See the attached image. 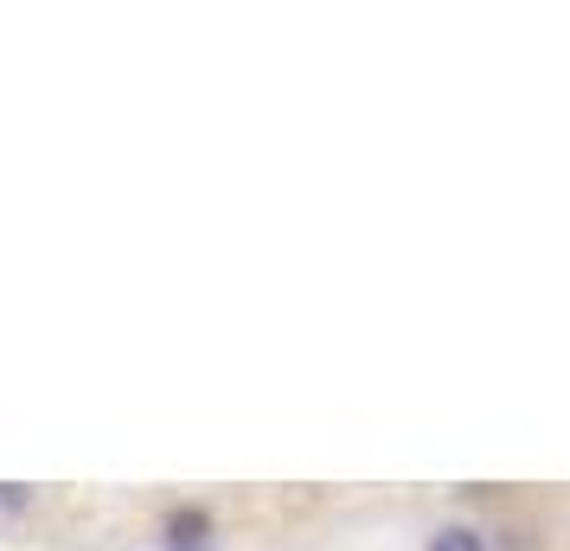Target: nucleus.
Returning <instances> with one entry per match:
<instances>
[{"instance_id": "1", "label": "nucleus", "mask_w": 570, "mask_h": 551, "mask_svg": "<svg viewBox=\"0 0 570 551\" xmlns=\"http://www.w3.org/2000/svg\"><path fill=\"white\" fill-rule=\"evenodd\" d=\"M199 539H212V513L180 506V513L167 520V545H174V551H199Z\"/></svg>"}, {"instance_id": "2", "label": "nucleus", "mask_w": 570, "mask_h": 551, "mask_svg": "<svg viewBox=\"0 0 570 551\" xmlns=\"http://www.w3.org/2000/svg\"><path fill=\"white\" fill-rule=\"evenodd\" d=\"M423 551H488V539H481L474 525H442V532H430Z\"/></svg>"}, {"instance_id": "3", "label": "nucleus", "mask_w": 570, "mask_h": 551, "mask_svg": "<svg viewBox=\"0 0 570 551\" xmlns=\"http://www.w3.org/2000/svg\"><path fill=\"white\" fill-rule=\"evenodd\" d=\"M0 506H7V513H20V506H27V488H0Z\"/></svg>"}]
</instances>
